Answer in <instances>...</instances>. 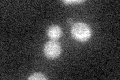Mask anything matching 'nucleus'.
<instances>
[{
  "mask_svg": "<svg viewBox=\"0 0 120 80\" xmlns=\"http://www.w3.org/2000/svg\"><path fill=\"white\" fill-rule=\"evenodd\" d=\"M71 33H72V36L75 39L79 41H86L91 35L89 27L85 23H81V22L75 23L72 26Z\"/></svg>",
  "mask_w": 120,
  "mask_h": 80,
  "instance_id": "f257e3e1",
  "label": "nucleus"
},
{
  "mask_svg": "<svg viewBox=\"0 0 120 80\" xmlns=\"http://www.w3.org/2000/svg\"><path fill=\"white\" fill-rule=\"evenodd\" d=\"M60 53H61V46L56 41H48L44 45V54L47 58L55 59L60 55Z\"/></svg>",
  "mask_w": 120,
  "mask_h": 80,
  "instance_id": "f03ea898",
  "label": "nucleus"
},
{
  "mask_svg": "<svg viewBox=\"0 0 120 80\" xmlns=\"http://www.w3.org/2000/svg\"><path fill=\"white\" fill-rule=\"evenodd\" d=\"M47 34H48V36H49L52 40H56V39H58L59 37H61L62 30H61V28H60L59 26L53 25V26H51V27L48 29Z\"/></svg>",
  "mask_w": 120,
  "mask_h": 80,
  "instance_id": "7ed1b4c3",
  "label": "nucleus"
},
{
  "mask_svg": "<svg viewBox=\"0 0 120 80\" xmlns=\"http://www.w3.org/2000/svg\"><path fill=\"white\" fill-rule=\"evenodd\" d=\"M28 79H29V80H45V79H47V78H46V76H44L43 74L37 73V74L31 75Z\"/></svg>",
  "mask_w": 120,
  "mask_h": 80,
  "instance_id": "20e7f679",
  "label": "nucleus"
},
{
  "mask_svg": "<svg viewBox=\"0 0 120 80\" xmlns=\"http://www.w3.org/2000/svg\"><path fill=\"white\" fill-rule=\"evenodd\" d=\"M83 1H76V0H74V1H64L65 4H78V3H82Z\"/></svg>",
  "mask_w": 120,
  "mask_h": 80,
  "instance_id": "39448f33",
  "label": "nucleus"
}]
</instances>
